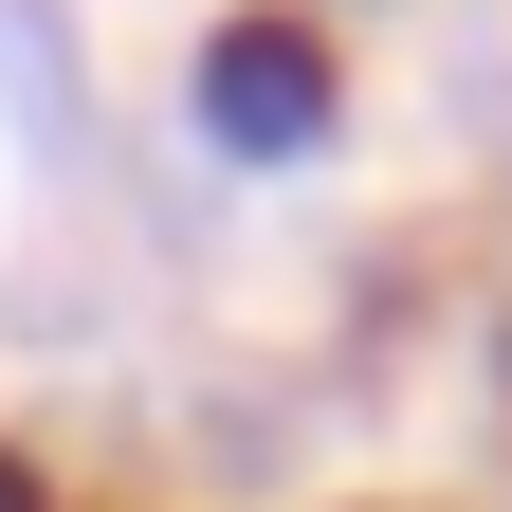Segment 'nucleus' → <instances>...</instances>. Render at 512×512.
Segmentation results:
<instances>
[{
  "mask_svg": "<svg viewBox=\"0 0 512 512\" xmlns=\"http://www.w3.org/2000/svg\"><path fill=\"white\" fill-rule=\"evenodd\" d=\"M202 128H220L238 165H311V147H330V55H311L293 19L202 37Z\"/></svg>",
  "mask_w": 512,
  "mask_h": 512,
  "instance_id": "f257e3e1",
  "label": "nucleus"
},
{
  "mask_svg": "<svg viewBox=\"0 0 512 512\" xmlns=\"http://www.w3.org/2000/svg\"><path fill=\"white\" fill-rule=\"evenodd\" d=\"M0 512H37V476H19V458H0Z\"/></svg>",
  "mask_w": 512,
  "mask_h": 512,
  "instance_id": "f03ea898",
  "label": "nucleus"
}]
</instances>
